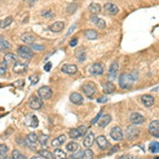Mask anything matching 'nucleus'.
<instances>
[{
  "label": "nucleus",
  "mask_w": 159,
  "mask_h": 159,
  "mask_svg": "<svg viewBox=\"0 0 159 159\" xmlns=\"http://www.w3.org/2000/svg\"><path fill=\"white\" fill-rule=\"evenodd\" d=\"M135 71L132 73H122L119 77V86L121 89H130L132 88L133 84H134L135 81L138 80L137 75H135Z\"/></svg>",
  "instance_id": "1"
},
{
  "label": "nucleus",
  "mask_w": 159,
  "mask_h": 159,
  "mask_svg": "<svg viewBox=\"0 0 159 159\" xmlns=\"http://www.w3.org/2000/svg\"><path fill=\"white\" fill-rule=\"evenodd\" d=\"M139 135H140V130H139L138 127H136V125L127 126L125 130V138L127 140H135L136 138H138Z\"/></svg>",
  "instance_id": "2"
},
{
  "label": "nucleus",
  "mask_w": 159,
  "mask_h": 159,
  "mask_svg": "<svg viewBox=\"0 0 159 159\" xmlns=\"http://www.w3.org/2000/svg\"><path fill=\"white\" fill-rule=\"evenodd\" d=\"M17 53L23 60H30L33 56V52H32L31 48L27 47V46H20V47H18Z\"/></svg>",
  "instance_id": "3"
},
{
  "label": "nucleus",
  "mask_w": 159,
  "mask_h": 159,
  "mask_svg": "<svg viewBox=\"0 0 159 159\" xmlns=\"http://www.w3.org/2000/svg\"><path fill=\"white\" fill-rule=\"evenodd\" d=\"M82 90L83 92L86 95V97L88 98H92L93 95L97 93V87H95V85L93 84V83H87V84H85L84 86L82 87Z\"/></svg>",
  "instance_id": "4"
},
{
  "label": "nucleus",
  "mask_w": 159,
  "mask_h": 159,
  "mask_svg": "<svg viewBox=\"0 0 159 159\" xmlns=\"http://www.w3.org/2000/svg\"><path fill=\"white\" fill-rule=\"evenodd\" d=\"M118 70H119V64L117 60H114L112 63L109 67V70H108V80L109 82H112L114 80H116L117 75H118Z\"/></svg>",
  "instance_id": "5"
},
{
  "label": "nucleus",
  "mask_w": 159,
  "mask_h": 159,
  "mask_svg": "<svg viewBox=\"0 0 159 159\" xmlns=\"http://www.w3.org/2000/svg\"><path fill=\"white\" fill-rule=\"evenodd\" d=\"M37 93H38V95H40V99L49 100L50 98L52 97V93L53 92H52V89L50 88L49 86H43L37 90Z\"/></svg>",
  "instance_id": "6"
},
{
  "label": "nucleus",
  "mask_w": 159,
  "mask_h": 159,
  "mask_svg": "<svg viewBox=\"0 0 159 159\" xmlns=\"http://www.w3.org/2000/svg\"><path fill=\"white\" fill-rule=\"evenodd\" d=\"M109 135L112 137V140L115 141H121L123 139V130H122L121 127L119 126H115V127L112 128V130L109 132Z\"/></svg>",
  "instance_id": "7"
},
{
  "label": "nucleus",
  "mask_w": 159,
  "mask_h": 159,
  "mask_svg": "<svg viewBox=\"0 0 159 159\" xmlns=\"http://www.w3.org/2000/svg\"><path fill=\"white\" fill-rule=\"evenodd\" d=\"M29 106L31 109L38 110L43 107V101L38 97H31L29 100Z\"/></svg>",
  "instance_id": "8"
},
{
  "label": "nucleus",
  "mask_w": 159,
  "mask_h": 159,
  "mask_svg": "<svg viewBox=\"0 0 159 159\" xmlns=\"http://www.w3.org/2000/svg\"><path fill=\"white\" fill-rule=\"evenodd\" d=\"M149 133L153 137L159 138V120H155V121H152L149 124Z\"/></svg>",
  "instance_id": "9"
},
{
  "label": "nucleus",
  "mask_w": 159,
  "mask_h": 159,
  "mask_svg": "<svg viewBox=\"0 0 159 159\" xmlns=\"http://www.w3.org/2000/svg\"><path fill=\"white\" fill-rule=\"evenodd\" d=\"M89 71L93 75H102L104 73V66L100 63H95V64L91 65Z\"/></svg>",
  "instance_id": "10"
},
{
  "label": "nucleus",
  "mask_w": 159,
  "mask_h": 159,
  "mask_svg": "<svg viewBox=\"0 0 159 159\" xmlns=\"http://www.w3.org/2000/svg\"><path fill=\"white\" fill-rule=\"evenodd\" d=\"M37 141H38V137L35 133H30V134L27 136V138H26V142H27L28 147H31L32 150L35 149V147H36L35 144Z\"/></svg>",
  "instance_id": "11"
},
{
  "label": "nucleus",
  "mask_w": 159,
  "mask_h": 159,
  "mask_svg": "<svg viewBox=\"0 0 159 159\" xmlns=\"http://www.w3.org/2000/svg\"><path fill=\"white\" fill-rule=\"evenodd\" d=\"M95 141H97L98 147H99L101 150H106V149H108V147H110L109 142H108V141H107V139H106V137H105V136H103V135H101V136L97 137V139H95Z\"/></svg>",
  "instance_id": "12"
},
{
  "label": "nucleus",
  "mask_w": 159,
  "mask_h": 159,
  "mask_svg": "<svg viewBox=\"0 0 159 159\" xmlns=\"http://www.w3.org/2000/svg\"><path fill=\"white\" fill-rule=\"evenodd\" d=\"M27 70H28V64H26V63L16 62L14 64V67H13V71L15 73H18V74L26 72Z\"/></svg>",
  "instance_id": "13"
},
{
  "label": "nucleus",
  "mask_w": 159,
  "mask_h": 159,
  "mask_svg": "<svg viewBox=\"0 0 159 159\" xmlns=\"http://www.w3.org/2000/svg\"><path fill=\"white\" fill-rule=\"evenodd\" d=\"M104 10L107 14L109 15H116L119 12V8L114 3H110V2H106L104 4Z\"/></svg>",
  "instance_id": "14"
},
{
  "label": "nucleus",
  "mask_w": 159,
  "mask_h": 159,
  "mask_svg": "<svg viewBox=\"0 0 159 159\" xmlns=\"http://www.w3.org/2000/svg\"><path fill=\"white\" fill-rule=\"evenodd\" d=\"M144 117L142 115L138 114V112H134V114L130 115V121L132 122L134 125H138V124H142L144 122Z\"/></svg>",
  "instance_id": "15"
},
{
  "label": "nucleus",
  "mask_w": 159,
  "mask_h": 159,
  "mask_svg": "<svg viewBox=\"0 0 159 159\" xmlns=\"http://www.w3.org/2000/svg\"><path fill=\"white\" fill-rule=\"evenodd\" d=\"M90 21L95 26V27L99 28V29H105V27H106L105 20L102 18H99V17L95 16V15H92V16H91Z\"/></svg>",
  "instance_id": "16"
},
{
  "label": "nucleus",
  "mask_w": 159,
  "mask_h": 159,
  "mask_svg": "<svg viewBox=\"0 0 159 159\" xmlns=\"http://www.w3.org/2000/svg\"><path fill=\"white\" fill-rule=\"evenodd\" d=\"M62 72L66 73V74H74V73H77L78 71V67L75 66V65L73 64H67V65H64V66L62 67Z\"/></svg>",
  "instance_id": "17"
},
{
  "label": "nucleus",
  "mask_w": 159,
  "mask_h": 159,
  "mask_svg": "<svg viewBox=\"0 0 159 159\" xmlns=\"http://www.w3.org/2000/svg\"><path fill=\"white\" fill-rule=\"evenodd\" d=\"M93 141H95V135L93 133H88V134L85 136V139L83 140V144L86 149H90L93 144Z\"/></svg>",
  "instance_id": "18"
},
{
  "label": "nucleus",
  "mask_w": 159,
  "mask_h": 159,
  "mask_svg": "<svg viewBox=\"0 0 159 159\" xmlns=\"http://www.w3.org/2000/svg\"><path fill=\"white\" fill-rule=\"evenodd\" d=\"M141 102H142L143 105L147 106V107H151V106L154 105L155 99H154V97L151 95H144L141 97Z\"/></svg>",
  "instance_id": "19"
},
{
  "label": "nucleus",
  "mask_w": 159,
  "mask_h": 159,
  "mask_svg": "<svg viewBox=\"0 0 159 159\" xmlns=\"http://www.w3.org/2000/svg\"><path fill=\"white\" fill-rule=\"evenodd\" d=\"M65 28V23L63 22V21H56V22L52 23L51 26L49 27V30L52 32H54V33H58V32L63 31Z\"/></svg>",
  "instance_id": "20"
},
{
  "label": "nucleus",
  "mask_w": 159,
  "mask_h": 159,
  "mask_svg": "<svg viewBox=\"0 0 159 159\" xmlns=\"http://www.w3.org/2000/svg\"><path fill=\"white\" fill-rule=\"evenodd\" d=\"M102 88H103V91L105 93H107V95H109V93H112L115 90H116V86L114 85V83L112 82H105L102 84Z\"/></svg>",
  "instance_id": "21"
},
{
  "label": "nucleus",
  "mask_w": 159,
  "mask_h": 159,
  "mask_svg": "<svg viewBox=\"0 0 159 159\" xmlns=\"http://www.w3.org/2000/svg\"><path fill=\"white\" fill-rule=\"evenodd\" d=\"M75 56H77L78 60L81 63H83L85 60H86V50H85V48L83 47H80L77 49V51H75Z\"/></svg>",
  "instance_id": "22"
},
{
  "label": "nucleus",
  "mask_w": 159,
  "mask_h": 159,
  "mask_svg": "<svg viewBox=\"0 0 159 159\" xmlns=\"http://www.w3.org/2000/svg\"><path fill=\"white\" fill-rule=\"evenodd\" d=\"M70 101L71 103L75 104V105H81L83 104V97L78 92H73L70 95Z\"/></svg>",
  "instance_id": "23"
},
{
  "label": "nucleus",
  "mask_w": 159,
  "mask_h": 159,
  "mask_svg": "<svg viewBox=\"0 0 159 159\" xmlns=\"http://www.w3.org/2000/svg\"><path fill=\"white\" fill-rule=\"evenodd\" d=\"M65 141H66V136L65 135H60V137H56L55 139H53L51 142V145L53 147H58L62 144H64Z\"/></svg>",
  "instance_id": "24"
},
{
  "label": "nucleus",
  "mask_w": 159,
  "mask_h": 159,
  "mask_svg": "<svg viewBox=\"0 0 159 159\" xmlns=\"http://www.w3.org/2000/svg\"><path fill=\"white\" fill-rule=\"evenodd\" d=\"M110 121H112V117H110L109 115H104V116H102L101 119L99 120L98 124H99L100 127H106V126L110 123Z\"/></svg>",
  "instance_id": "25"
},
{
  "label": "nucleus",
  "mask_w": 159,
  "mask_h": 159,
  "mask_svg": "<svg viewBox=\"0 0 159 159\" xmlns=\"http://www.w3.org/2000/svg\"><path fill=\"white\" fill-rule=\"evenodd\" d=\"M84 34H85V37H86L87 40H97L98 36H99V34H98V32L95 31V30H92V29H88V30H86V31L84 32Z\"/></svg>",
  "instance_id": "26"
},
{
  "label": "nucleus",
  "mask_w": 159,
  "mask_h": 159,
  "mask_svg": "<svg viewBox=\"0 0 159 159\" xmlns=\"http://www.w3.org/2000/svg\"><path fill=\"white\" fill-rule=\"evenodd\" d=\"M26 123H27V125H29L30 127L32 128H36L38 126V119L36 116H30L29 119L26 121Z\"/></svg>",
  "instance_id": "27"
},
{
  "label": "nucleus",
  "mask_w": 159,
  "mask_h": 159,
  "mask_svg": "<svg viewBox=\"0 0 159 159\" xmlns=\"http://www.w3.org/2000/svg\"><path fill=\"white\" fill-rule=\"evenodd\" d=\"M89 12H90L91 14H93V15L99 14V13L101 12V5H100L99 3H95V2L90 3L89 4Z\"/></svg>",
  "instance_id": "28"
},
{
  "label": "nucleus",
  "mask_w": 159,
  "mask_h": 159,
  "mask_svg": "<svg viewBox=\"0 0 159 159\" xmlns=\"http://www.w3.org/2000/svg\"><path fill=\"white\" fill-rule=\"evenodd\" d=\"M66 150L68 152H73V153H75V152L80 150V145H79V143L74 142V141H71V142H68V144L66 145Z\"/></svg>",
  "instance_id": "29"
},
{
  "label": "nucleus",
  "mask_w": 159,
  "mask_h": 159,
  "mask_svg": "<svg viewBox=\"0 0 159 159\" xmlns=\"http://www.w3.org/2000/svg\"><path fill=\"white\" fill-rule=\"evenodd\" d=\"M11 49V43L5 40H0V52H6Z\"/></svg>",
  "instance_id": "30"
},
{
  "label": "nucleus",
  "mask_w": 159,
  "mask_h": 159,
  "mask_svg": "<svg viewBox=\"0 0 159 159\" xmlns=\"http://www.w3.org/2000/svg\"><path fill=\"white\" fill-rule=\"evenodd\" d=\"M21 40L25 43L32 45V43H34V40H35V37H34L33 35H30V34H22V35H21Z\"/></svg>",
  "instance_id": "31"
},
{
  "label": "nucleus",
  "mask_w": 159,
  "mask_h": 159,
  "mask_svg": "<svg viewBox=\"0 0 159 159\" xmlns=\"http://www.w3.org/2000/svg\"><path fill=\"white\" fill-rule=\"evenodd\" d=\"M16 58H17V56L15 55V54L9 52V53H6L5 55H4V62L9 65V64H11V63L16 62Z\"/></svg>",
  "instance_id": "32"
},
{
  "label": "nucleus",
  "mask_w": 159,
  "mask_h": 159,
  "mask_svg": "<svg viewBox=\"0 0 159 159\" xmlns=\"http://www.w3.org/2000/svg\"><path fill=\"white\" fill-rule=\"evenodd\" d=\"M12 21H13V18L11 16L0 20V29H5L6 27H9V26L12 23Z\"/></svg>",
  "instance_id": "33"
},
{
  "label": "nucleus",
  "mask_w": 159,
  "mask_h": 159,
  "mask_svg": "<svg viewBox=\"0 0 159 159\" xmlns=\"http://www.w3.org/2000/svg\"><path fill=\"white\" fill-rule=\"evenodd\" d=\"M53 157L55 159H67V156L65 154L64 151H62L60 149H56L53 153Z\"/></svg>",
  "instance_id": "34"
},
{
  "label": "nucleus",
  "mask_w": 159,
  "mask_h": 159,
  "mask_svg": "<svg viewBox=\"0 0 159 159\" xmlns=\"http://www.w3.org/2000/svg\"><path fill=\"white\" fill-rule=\"evenodd\" d=\"M38 154H40V156H41L43 159H53V154H51L49 151H47V150H40V151L38 152Z\"/></svg>",
  "instance_id": "35"
},
{
  "label": "nucleus",
  "mask_w": 159,
  "mask_h": 159,
  "mask_svg": "<svg viewBox=\"0 0 159 159\" xmlns=\"http://www.w3.org/2000/svg\"><path fill=\"white\" fill-rule=\"evenodd\" d=\"M149 150H150V152L153 154L158 153L159 152V142H156V141L151 142V144H150V147H149Z\"/></svg>",
  "instance_id": "36"
},
{
  "label": "nucleus",
  "mask_w": 159,
  "mask_h": 159,
  "mask_svg": "<svg viewBox=\"0 0 159 159\" xmlns=\"http://www.w3.org/2000/svg\"><path fill=\"white\" fill-rule=\"evenodd\" d=\"M8 147L5 144H1L0 143V158L1 159H5L6 158V154H8Z\"/></svg>",
  "instance_id": "37"
},
{
  "label": "nucleus",
  "mask_w": 159,
  "mask_h": 159,
  "mask_svg": "<svg viewBox=\"0 0 159 159\" xmlns=\"http://www.w3.org/2000/svg\"><path fill=\"white\" fill-rule=\"evenodd\" d=\"M69 137H70L71 139L81 138V135H80L79 130H78V128H71V130H69Z\"/></svg>",
  "instance_id": "38"
},
{
  "label": "nucleus",
  "mask_w": 159,
  "mask_h": 159,
  "mask_svg": "<svg viewBox=\"0 0 159 159\" xmlns=\"http://www.w3.org/2000/svg\"><path fill=\"white\" fill-rule=\"evenodd\" d=\"M82 159H93V152L90 149L85 150L84 153H83Z\"/></svg>",
  "instance_id": "39"
},
{
  "label": "nucleus",
  "mask_w": 159,
  "mask_h": 159,
  "mask_svg": "<svg viewBox=\"0 0 159 159\" xmlns=\"http://www.w3.org/2000/svg\"><path fill=\"white\" fill-rule=\"evenodd\" d=\"M11 159H27L25 155H22V154L20 153L19 151H17V150H15L14 152H13L12 154V158Z\"/></svg>",
  "instance_id": "40"
},
{
  "label": "nucleus",
  "mask_w": 159,
  "mask_h": 159,
  "mask_svg": "<svg viewBox=\"0 0 159 159\" xmlns=\"http://www.w3.org/2000/svg\"><path fill=\"white\" fill-rule=\"evenodd\" d=\"M8 64H6L5 62H1L0 63V75H4L6 73V71H8Z\"/></svg>",
  "instance_id": "41"
},
{
  "label": "nucleus",
  "mask_w": 159,
  "mask_h": 159,
  "mask_svg": "<svg viewBox=\"0 0 159 159\" xmlns=\"http://www.w3.org/2000/svg\"><path fill=\"white\" fill-rule=\"evenodd\" d=\"M77 9H78L77 4H75V3H70V4H68V5H67L66 11H67V13H69V14H73V13L77 11Z\"/></svg>",
  "instance_id": "42"
},
{
  "label": "nucleus",
  "mask_w": 159,
  "mask_h": 159,
  "mask_svg": "<svg viewBox=\"0 0 159 159\" xmlns=\"http://www.w3.org/2000/svg\"><path fill=\"white\" fill-rule=\"evenodd\" d=\"M48 140H49V137H48L47 135H41L40 138H38V141H40V143L41 145H43V147H46V145H47Z\"/></svg>",
  "instance_id": "43"
},
{
  "label": "nucleus",
  "mask_w": 159,
  "mask_h": 159,
  "mask_svg": "<svg viewBox=\"0 0 159 159\" xmlns=\"http://www.w3.org/2000/svg\"><path fill=\"white\" fill-rule=\"evenodd\" d=\"M41 15H43L45 18H52L54 16V13L51 12L50 10H45L41 12Z\"/></svg>",
  "instance_id": "44"
},
{
  "label": "nucleus",
  "mask_w": 159,
  "mask_h": 159,
  "mask_svg": "<svg viewBox=\"0 0 159 159\" xmlns=\"http://www.w3.org/2000/svg\"><path fill=\"white\" fill-rule=\"evenodd\" d=\"M87 130H88V128H87V126H85V125H81V126H79V127H78V130H79L81 137L86 136Z\"/></svg>",
  "instance_id": "45"
},
{
  "label": "nucleus",
  "mask_w": 159,
  "mask_h": 159,
  "mask_svg": "<svg viewBox=\"0 0 159 159\" xmlns=\"http://www.w3.org/2000/svg\"><path fill=\"white\" fill-rule=\"evenodd\" d=\"M30 46H31L32 49L37 50V51H43V50L45 49V47H43V46H41V45H37V43H32V45H30Z\"/></svg>",
  "instance_id": "46"
},
{
  "label": "nucleus",
  "mask_w": 159,
  "mask_h": 159,
  "mask_svg": "<svg viewBox=\"0 0 159 159\" xmlns=\"http://www.w3.org/2000/svg\"><path fill=\"white\" fill-rule=\"evenodd\" d=\"M83 153H84V151H78V153L75 152V154H73L72 155V158L73 159H80V158H82L83 157Z\"/></svg>",
  "instance_id": "47"
},
{
  "label": "nucleus",
  "mask_w": 159,
  "mask_h": 159,
  "mask_svg": "<svg viewBox=\"0 0 159 159\" xmlns=\"http://www.w3.org/2000/svg\"><path fill=\"white\" fill-rule=\"evenodd\" d=\"M101 117H102V112H100L99 114L97 115V117H95V119H93V120H91V122H90V123H91V124H95V123H97V122H99V120L101 119Z\"/></svg>",
  "instance_id": "48"
},
{
  "label": "nucleus",
  "mask_w": 159,
  "mask_h": 159,
  "mask_svg": "<svg viewBox=\"0 0 159 159\" xmlns=\"http://www.w3.org/2000/svg\"><path fill=\"white\" fill-rule=\"evenodd\" d=\"M119 149H120L119 145H114V147H112V149H110V151H109V153H108V154H109V155H112V154H114V153H116V152H118V151H119Z\"/></svg>",
  "instance_id": "49"
},
{
  "label": "nucleus",
  "mask_w": 159,
  "mask_h": 159,
  "mask_svg": "<svg viewBox=\"0 0 159 159\" xmlns=\"http://www.w3.org/2000/svg\"><path fill=\"white\" fill-rule=\"evenodd\" d=\"M30 80H31V82H32V85H34V84H36V83L38 82V77L37 75H32L31 78H30Z\"/></svg>",
  "instance_id": "50"
},
{
  "label": "nucleus",
  "mask_w": 159,
  "mask_h": 159,
  "mask_svg": "<svg viewBox=\"0 0 159 159\" xmlns=\"http://www.w3.org/2000/svg\"><path fill=\"white\" fill-rule=\"evenodd\" d=\"M107 101H108L107 97H101V98H99V99L97 100L98 103H106Z\"/></svg>",
  "instance_id": "51"
},
{
  "label": "nucleus",
  "mask_w": 159,
  "mask_h": 159,
  "mask_svg": "<svg viewBox=\"0 0 159 159\" xmlns=\"http://www.w3.org/2000/svg\"><path fill=\"white\" fill-rule=\"evenodd\" d=\"M75 28H77V25H75V23H74V25H72V26H71V27H70V29H69V31L67 32L66 36H69V35H70V34L72 33L73 31H74V29H75Z\"/></svg>",
  "instance_id": "52"
},
{
  "label": "nucleus",
  "mask_w": 159,
  "mask_h": 159,
  "mask_svg": "<svg viewBox=\"0 0 159 159\" xmlns=\"http://www.w3.org/2000/svg\"><path fill=\"white\" fill-rule=\"evenodd\" d=\"M118 159H135V157L132 155H122V156H119Z\"/></svg>",
  "instance_id": "53"
},
{
  "label": "nucleus",
  "mask_w": 159,
  "mask_h": 159,
  "mask_svg": "<svg viewBox=\"0 0 159 159\" xmlns=\"http://www.w3.org/2000/svg\"><path fill=\"white\" fill-rule=\"evenodd\" d=\"M51 68H52V64L51 63H47V64L45 65V67H43V69H45L46 71H50L51 70Z\"/></svg>",
  "instance_id": "54"
},
{
  "label": "nucleus",
  "mask_w": 159,
  "mask_h": 159,
  "mask_svg": "<svg viewBox=\"0 0 159 159\" xmlns=\"http://www.w3.org/2000/svg\"><path fill=\"white\" fill-rule=\"evenodd\" d=\"M77 43H78V38H73V40H70L69 45H70V47H74V46H77Z\"/></svg>",
  "instance_id": "55"
},
{
  "label": "nucleus",
  "mask_w": 159,
  "mask_h": 159,
  "mask_svg": "<svg viewBox=\"0 0 159 159\" xmlns=\"http://www.w3.org/2000/svg\"><path fill=\"white\" fill-rule=\"evenodd\" d=\"M31 159H43V158L41 157V156H40V155H36V156H33Z\"/></svg>",
  "instance_id": "56"
},
{
  "label": "nucleus",
  "mask_w": 159,
  "mask_h": 159,
  "mask_svg": "<svg viewBox=\"0 0 159 159\" xmlns=\"http://www.w3.org/2000/svg\"><path fill=\"white\" fill-rule=\"evenodd\" d=\"M158 89H159V87H157V88H154L153 91H156V90H158Z\"/></svg>",
  "instance_id": "57"
},
{
  "label": "nucleus",
  "mask_w": 159,
  "mask_h": 159,
  "mask_svg": "<svg viewBox=\"0 0 159 159\" xmlns=\"http://www.w3.org/2000/svg\"><path fill=\"white\" fill-rule=\"evenodd\" d=\"M154 159H159V157H155V158H154Z\"/></svg>",
  "instance_id": "58"
},
{
  "label": "nucleus",
  "mask_w": 159,
  "mask_h": 159,
  "mask_svg": "<svg viewBox=\"0 0 159 159\" xmlns=\"http://www.w3.org/2000/svg\"><path fill=\"white\" fill-rule=\"evenodd\" d=\"M0 159H1V158H0Z\"/></svg>",
  "instance_id": "59"
},
{
  "label": "nucleus",
  "mask_w": 159,
  "mask_h": 159,
  "mask_svg": "<svg viewBox=\"0 0 159 159\" xmlns=\"http://www.w3.org/2000/svg\"><path fill=\"white\" fill-rule=\"evenodd\" d=\"M10 159H11V158H10Z\"/></svg>",
  "instance_id": "60"
}]
</instances>
